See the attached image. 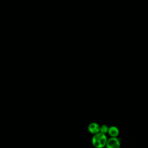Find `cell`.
Instances as JSON below:
<instances>
[{"label":"cell","instance_id":"1","mask_svg":"<svg viewBox=\"0 0 148 148\" xmlns=\"http://www.w3.org/2000/svg\"><path fill=\"white\" fill-rule=\"evenodd\" d=\"M108 139L105 134L99 132L93 135L91 142L95 148H103L106 147Z\"/></svg>","mask_w":148,"mask_h":148},{"label":"cell","instance_id":"2","mask_svg":"<svg viewBox=\"0 0 148 148\" xmlns=\"http://www.w3.org/2000/svg\"><path fill=\"white\" fill-rule=\"evenodd\" d=\"M106 148H120V142L117 137H111L108 139Z\"/></svg>","mask_w":148,"mask_h":148},{"label":"cell","instance_id":"3","mask_svg":"<svg viewBox=\"0 0 148 148\" xmlns=\"http://www.w3.org/2000/svg\"><path fill=\"white\" fill-rule=\"evenodd\" d=\"M100 127L99 125L95 122L91 123L88 126V131L92 134L95 135L97 133L100 132Z\"/></svg>","mask_w":148,"mask_h":148},{"label":"cell","instance_id":"4","mask_svg":"<svg viewBox=\"0 0 148 148\" xmlns=\"http://www.w3.org/2000/svg\"><path fill=\"white\" fill-rule=\"evenodd\" d=\"M108 133L111 137H117L119 134V130L117 127L111 126L109 128Z\"/></svg>","mask_w":148,"mask_h":148},{"label":"cell","instance_id":"5","mask_svg":"<svg viewBox=\"0 0 148 148\" xmlns=\"http://www.w3.org/2000/svg\"><path fill=\"white\" fill-rule=\"evenodd\" d=\"M109 128L108 125H106V124H103L100 127V132L106 134V133L108 132V130H109Z\"/></svg>","mask_w":148,"mask_h":148}]
</instances>
